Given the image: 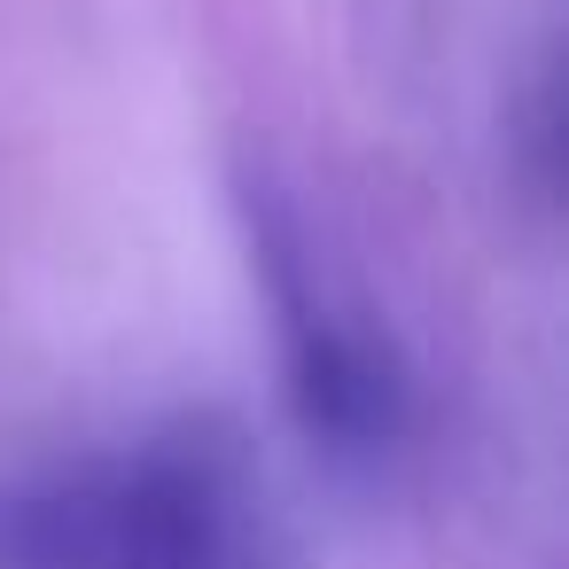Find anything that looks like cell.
Listing matches in <instances>:
<instances>
[{
  "mask_svg": "<svg viewBox=\"0 0 569 569\" xmlns=\"http://www.w3.org/2000/svg\"><path fill=\"white\" fill-rule=\"evenodd\" d=\"M126 569H289L250 445L227 421H196L126 468Z\"/></svg>",
  "mask_w": 569,
  "mask_h": 569,
  "instance_id": "1",
  "label": "cell"
},
{
  "mask_svg": "<svg viewBox=\"0 0 569 569\" xmlns=\"http://www.w3.org/2000/svg\"><path fill=\"white\" fill-rule=\"evenodd\" d=\"M266 281H273V312H281V367H289V406L305 421L312 445L328 452H382L406 429V375L390 359V343L367 320H343L336 305H320L305 250L281 219H266Z\"/></svg>",
  "mask_w": 569,
  "mask_h": 569,
  "instance_id": "2",
  "label": "cell"
},
{
  "mask_svg": "<svg viewBox=\"0 0 569 569\" xmlns=\"http://www.w3.org/2000/svg\"><path fill=\"white\" fill-rule=\"evenodd\" d=\"M0 569H126V476L0 483Z\"/></svg>",
  "mask_w": 569,
  "mask_h": 569,
  "instance_id": "3",
  "label": "cell"
}]
</instances>
